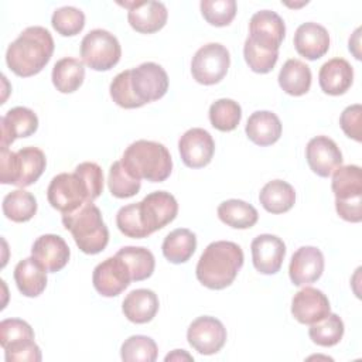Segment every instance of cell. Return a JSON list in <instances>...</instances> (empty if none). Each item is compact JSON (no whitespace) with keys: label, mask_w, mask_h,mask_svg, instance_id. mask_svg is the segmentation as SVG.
<instances>
[{"label":"cell","mask_w":362,"mask_h":362,"mask_svg":"<svg viewBox=\"0 0 362 362\" xmlns=\"http://www.w3.org/2000/svg\"><path fill=\"white\" fill-rule=\"evenodd\" d=\"M120 4L129 10V24L137 33L153 34L161 30L167 23L168 11L161 1H133Z\"/></svg>","instance_id":"cell-20"},{"label":"cell","mask_w":362,"mask_h":362,"mask_svg":"<svg viewBox=\"0 0 362 362\" xmlns=\"http://www.w3.org/2000/svg\"><path fill=\"white\" fill-rule=\"evenodd\" d=\"M136 211L140 223L148 236L175 219L178 204L170 192L154 191L146 195L140 202H136Z\"/></svg>","instance_id":"cell-12"},{"label":"cell","mask_w":362,"mask_h":362,"mask_svg":"<svg viewBox=\"0 0 362 362\" xmlns=\"http://www.w3.org/2000/svg\"><path fill=\"white\" fill-rule=\"evenodd\" d=\"M1 148H8V146L20 137H28L34 134L38 129L37 115L24 106H16L10 109L1 119Z\"/></svg>","instance_id":"cell-23"},{"label":"cell","mask_w":362,"mask_h":362,"mask_svg":"<svg viewBox=\"0 0 362 362\" xmlns=\"http://www.w3.org/2000/svg\"><path fill=\"white\" fill-rule=\"evenodd\" d=\"M0 345L7 362H40L41 351L34 342V331L20 318H7L0 322Z\"/></svg>","instance_id":"cell-7"},{"label":"cell","mask_w":362,"mask_h":362,"mask_svg":"<svg viewBox=\"0 0 362 362\" xmlns=\"http://www.w3.org/2000/svg\"><path fill=\"white\" fill-rule=\"evenodd\" d=\"M187 339L199 354L214 355L219 352L226 342V328L218 318L202 315L189 324Z\"/></svg>","instance_id":"cell-13"},{"label":"cell","mask_w":362,"mask_h":362,"mask_svg":"<svg viewBox=\"0 0 362 362\" xmlns=\"http://www.w3.org/2000/svg\"><path fill=\"white\" fill-rule=\"evenodd\" d=\"M129 75H130V69L122 71L120 74H117L112 83H110V96L113 99V102L124 109H136L140 107L139 103L136 102L132 89H130V83H129Z\"/></svg>","instance_id":"cell-43"},{"label":"cell","mask_w":362,"mask_h":362,"mask_svg":"<svg viewBox=\"0 0 362 362\" xmlns=\"http://www.w3.org/2000/svg\"><path fill=\"white\" fill-rule=\"evenodd\" d=\"M130 281V270L124 260L117 255L100 262L92 274L93 287L103 297L119 296L122 291H124V288L129 287Z\"/></svg>","instance_id":"cell-14"},{"label":"cell","mask_w":362,"mask_h":362,"mask_svg":"<svg viewBox=\"0 0 362 362\" xmlns=\"http://www.w3.org/2000/svg\"><path fill=\"white\" fill-rule=\"evenodd\" d=\"M259 201L267 212L284 214L293 208L296 202V191L288 182L273 180L260 189Z\"/></svg>","instance_id":"cell-29"},{"label":"cell","mask_w":362,"mask_h":362,"mask_svg":"<svg viewBox=\"0 0 362 362\" xmlns=\"http://www.w3.org/2000/svg\"><path fill=\"white\" fill-rule=\"evenodd\" d=\"M245 132L255 144L270 146L281 136V122L273 112L257 110L249 116Z\"/></svg>","instance_id":"cell-26"},{"label":"cell","mask_w":362,"mask_h":362,"mask_svg":"<svg viewBox=\"0 0 362 362\" xmlns=\"http://www.w3.org/2000/svg\"><path fill=\"white\" fill-rule=\"evenodd\" d=\"M242 266L243 252L240 246L229 240H216L202 252L195 273L202 286L222 290L233 283Z\"/></svg>","instance_id":"cell-2"},{"label":"cell","mask_w":362,"mask_h":362,"mask_svg":"<svg viewBox=\"0 0 362 362\" xmlns=\"http://www.w3.org/2000/svg\"><path fill=\"white\" fill-rule=\"evenodd\" d=\"M279 85L291 96H301L307 93L311 86L310 66L296 58L286 61L279 74Z\"/></svg>","instance_id":"cell-30"},{"label":"cell","mask_w":362,"mask_h":362,"mask_svg":"<svg viewBox=\"0 0 362 362\" xmlns=\"http://www.w3.org/2000/svg\"><path fill=\"white\" fill-rule=\"evenodd\" d=\"M31 256L51 273L64 269L69 260L71 250L64 238L52 233L37 238L31 247Z\"/></svg>","instance_id":"cell-22"},{"label":"cell","mask_w":362,"mask_h":362,"mask_svg":"<svg viewBox=\"0 0 362 362\" xmlns=\"http://www.w3.org/2000/svg\"><path fill=\"white\" fill-rule=\"evenodd\" d=\"M161 249L168 262L174 264L185 263L197 249V236L194 232L185 228L174 229L165 236Z\"/></svg>","instance_id":"cell-31"},{"label":"cell","mask_w":362,"mask_h":362,"mask_svg":"<svg viewBox=\"0 0 362 362\" xmlns=\"http://www.w3.org/2000/svg\"><path fill=\"white\" fill-rule=\"evenodd\" d=\"M242 119L240 105L232 99H218L209 107V122L219 132H232Z\"/></svg>","instance_id":"cell-36"},{"label":"cell","mask_w":362,"mask_h":362,"mask_svg":"<svg viewBox=\"0 0 362 362\" xmlns=\"http://www.w3.org/2000/svg\"><path fill=\"white\" fill-rule=\"evenodd\" d=\"M122 311L129 321L146 324L151 321L158 311V297L148 288L133 290L124 297Z\"/></svg>","instance_id":"cell-27"},{"label":"cell","mask_w":362,"mask_h":362,"mask_svg":"<svg viewBox=\"0 0 362 362\" xmlns=\"http://www.w3.org/2000/svg\"><path fill=\"white\" fill-rule=\"evenodd\" d=\"M3 214L13 222H27L37 212L35 197L24 189L8 192L3 199Z\"/></svg>","instance_id":"cell-35"},{"label":"cell","mask_w":362,"mask_h":362,"mask_svg":"<svg viewBox=\"0 0 362 362\" xmlns=\"http://www.w3.org/2000/svg\"><path fill=\"white\" fill-rule=\"evenodd\" d=\"M107 185L109 191L116 198H130L134 197L141 187V181L136 177H133L123 163L115 161L109 168V177H107Z\"/></svg>","instance_id":"cell-37"},{"label":"cell","mask_w":362,"mask_h":362,"mask_svg":"<svg viewBox=\"0 0 362 362\" xmlns=\"http://www.w3.org/2000/svg\"><path fill=\"white\" fill-rule=\"evenodd\" d=\"M354 81V69L351 64L344 58H332L327 61L320 72L318 82L327 95L338 96L345 93Z\"/></svg>","instance_id":"cell-25"},{"label":"cell","mask_w":362,"mask_h":362,"mask_svg":"<svg viewBox=\"0 0 362 362\" xmlns=\"http://www.w3.org/2000/svg\"><path fill=\"white\" fill-rule=\"evenodd\" d=\"M331 313L327 296L314 287H304L291 300V314L300 324L311 325Z\"/></svg>","instance_id":"cell-19"},{"label":"cell","mask_w":362,"mask_h":362,"mask_svg":"<svg viewBox=\"0 0 362 362\" xmlns=\"http://www.w3.org/2000/svg\"><path fill=\"white\" fill-rule=\"evenodd\" d=\"M286 35L283 18L272 10H260L255 13L249 23V40L256 45L279 52L280 44Z\"/></svg>","instance_id":"cell-15"},{"label":"cell","mask_w":362,"mask_h":362,"mask_svg":"<svg viewBox=\"0 0 362 362\" xmlns=\"http://www.w3.org/2000/svg\"><path fill=\"white\" fill-rule=\"evenodd\" d=\"M120 161L133 177L151 182L165 181L173 170V160L167 147L151 140L132 143Z\"/></svg>","instance_id":"cell-3"},{"label":"cell","mask_w":362,"mask_h":362,"mask_svg":"<svg viewBox=\"0 0 362 362\" xmlns=\"http://www.w3.org/2000/svg\"><path fill=\"white\" fill-rule=\"evenodd\" d=\"M310 168L320 177H329L341 164L342 153L337 143L327 136L313 137L305 147Z\"/></svg>","instance_id":"cell-18"},{"label":"cell","mask_w":362,"mask_h":362,"mask_svg":"<svg viewBox=\"0 0 362 362\" xmlns=\"http://www.w3.org/2000/svg\"><path fill=\"white\" fill-rule=\"evenodd\" d=\"M45 165V154L37 147H23L16 153L1 148L0 182L13 184L20 188L28 187L41 177Z\"/></svg>","instance_id":"cell-5"},{"label":"cell","mask_w":362,"mask_h":362,"mask_svg":"<svg viewBox=\"0 0 362 362\" xmlns=\"http://www.w3.org/2000/svg\"><path fill=\"white\" fill-rule=\"evenodd\" d=\"M129 83L132 93L141 107L146 103L161 99L168 89V75L156 62H143L130 69Z\"/></svg>","instance_id":"cell-10"},{"label":"cell","mask_w":362,"mask_h":362,"mask_svg":"<svg viewBox=\"0 0 362 362\" xmlns=\"http://www.w3.org/2000/svg\"><path fill=\"white\" fill-rule=\"evenodd\" d=\"M182 359L192 361V356L189 354H187L184 349H175V351H173L171 354H168L165 356V362H168V361H182Z\"/></svg>","instance_id":"cell-46"},{"label":"cell","mask_w":362,"mask_h":362,"mask_svg":"<svg viewBox=\"0 0 362 362\" xmlns=\"http://www.w3.org/2000/svg\"><path fill=\"white\" fill-rule=\"evenodd\" d=\"M51 24L54 30L64 35V37H72L79 34L85 27V14L76 7L65 6L59 7L54 11Z\"/></svg>","instance_id":"cell-40"},{"label":"cell","mask_w":362,"mask_h":362,"mask_svg":"<svg viewBox=\"0 0 362 362\" xmlns=\"http://www.w3.org/2000/svg\"><path fill=\"white\" fill-rule=\"evenodd\" d=\"M230 65V57L226 47L218 42H209L201 47L191 61V74L198 83L215 85L221 82Z\"/></svg>","instance_id":"cell-11"},{"label":"cell","mask_w":362,"mask_h":362,"mask_svg":"<svg viewBox=\"0 0 362 362\" xmlns=\"http://www.w3.org/2000/svg\"><path fill=\"white\" fill-rule=\"evenodd\" d=\"M219 219L235 229L252 228L259 218L256 208L242 199H228L218 206Z\"/></svg>","instance_id":"cell-33"},{"label":"cell","mask_w":362,"mask_h":362,"mask_svg":"<svg viewBox=\"0 0 362 362\" xmlns=\"http://www.w3.org/2000/svg\"><path fill=\"white\" fill-rule=\"evenodd\" d=\"M332 192L338 215L348 222L362 221V173L358 165H339L332 173Z\"/></svg>","instance_id":"cell-6"},{"label":"cell","mask_w":362,"mask_h":362,"mask_svg":"<svg viewBox=\"0 0 362 362\" xmlns=\"http://www.w3.org/2000/svg\"><path fill=\"white\" fill-rule=\"evenodd\" d=\"M201 13L206 23L215 27H225L236 16L235 0H202Z\"/></svg>","instance_id":"cell-41"},{"label":"cell","mask_w":362,"mask_h":362,"mask_svg":"<svg viewBox=\"0 0 362 362\" xmlns=\"http://www.w3.org/2000/svg\"><path fill=\"white\" fill-rule=\"evenodd\" d=\"M250 249L253 266L259 273L274 274L280 270L286 256V245L279 236L259 235L252 240Z\"/></svg>","instance_id":"cell-17"},{"label":"cell","mask_w":362,"mask_h":362,"mask_svg":"<svg viewBox=\"0 0 362 362\" xmlns=\"http://www.w3.org/2000/svg\"><path fill=\"white\" fill-rule=\"evenodd\" d=\"M324 272V256L314 246H301L290 260L288 276L294 286H305L317 281Z\"/></svg>","instance_id":"cell-21"},{"label":"cell","mask_w":362,"mask_h":362,"mask_svg":"<svg viewBox=\"0 0 362 362\" xmlns=\"http://www.w3.org/2000/svg\"><path fill=\"white\" fill-rule=\"evenodd\" d=\"M311 341L320 346H334L344 335V322L337 314H328L318 322L311 324L308 329Z\"/></svg>","instance_id":"cell-38"},{"label":"cell","mask_w":362,"mask_h":362,"mask_svg":"<svg viewBox=\"0 0 362 362\" xmlns=\"http://www.w3.org/2000/svg\"><path fill=\"white\" fill-rule=\"evenodd\" d=\"M14 281L25 297H38L47 287V270L31 256L14 267Z\"/></svg>","instance_id":"cell-28"},{"label":"cell","mask_w":362,"mask_h":362,"mask_svg":"<svg viewBox=\"0 0 362 362\" xmlns=\"http://www.w3.org/2000/svg\"><path fill=\"white\" fill-rule=\"evenodd\" d=\"M361 123H362V107L359 103L351 105L344 109L339 117V126L344 133L354 139L355 141H361Z\"/></svg>","instance_id":"cell-45"},{"label":"cell","mask_w":362,"mask_h":362,"mask_svg":"<svg viewBox=\"0 0 362 362\" xmlns=\"http://www.w3.org/2000/svg\"><path fill=\"white\" fill-rule=\"evenodd\" d=\"M178 150L187 167L202 168L211 163L215 153V143L206 130L192 127L180 137Z\"/></svg>","instance_id":"cell-16"},{"label":"cell","mask_w":362,"mask_h":362,"mask_svg":"<svg viewBox=\"0 0 362 362\" xmlns=\"http://www.w3.org/2000/svg\"><path fill=\"white\" fill-rule=\"evenodd\" d=\"M296 51L305 59L315 61L327 54L329 48V34L321 24L308 21L301 24L294 34Z\"/></svg>","instance_id":"cell-24"},{"label":"cell","mask_w":362,"mask_h":362,"mask_svg":"<svg viewBox=\"0 0 362 362\" xmlns=\"http://www.w3.org/2000/svg\"><path fill=\"white\" fill-rule=\"evenodd\" d=\"M120 259L124 260L130 270L132 281H141L148 279L156 266L153 253L146 247L137 246H124L116 253Z\"/></svg>","instance_id":"cell-34"},{"label":"cell","mask_w":362,"mask_h":362,"mask_svg":"<svg viewBox=\"0 0 362 362\" xmlns=\"http://www.w3.org/2000/svg\"><path fill=\"white\" fill-rule=\"evenodd\" d=\"M52 83L61 93H72L82 85L85 79L83 62L65 57L55 62L52 68Z\"/></svg>","instance_id":"cell-32"},{"label":"cell","mask_w":362,"mask_h":362,"mask_svg":"<svg viewBox=\"0 0 362 362\" xmlns=\"http://www.w3.org/2000/svg\"><path fill=\"white\" fill-rule=\"evenodd\" d=\"M75 171L85 180L88 189H89V195H90V201L93 202L103 191V171L102 168L92 161H85L81 163L79 165H76Z\"/></svg>","instance_id":"cell-44"},{"label":"cell","mask_w":362,"mask_h":362,"mask_svg":"<svg viewBox=\"0 0 362 362\" xmlns=\"http://www.w3.org/2000/svg\"><path fill=\"white\" fill-rule=\"evenodd\" d=\"M62 223L83 253L96 255L107 246L109 230L100 209L93 202H86L74 212L62 214Z\"/></svg>","instance_id":"cell-4"},{"label":"cell","mask_w":362,"mask_h":362,"mask_svg":"<svg viewBox=\"0 0 362 362\" xmlns=\"http://www.w3.org/2000/svg\"><path fill=\"white\" fill-rule=\"evenodd\" d=\"M54 52L51 33L40 25L27 27L8 45L6 52L7 66L17 75L28 78L37 75L49 62Z\"/></svg>","instance_id":"cell-1"},{"label":"cell","mask_w":362,"mask_h":362,"mask_svg":"<svg viewBox=\"0 0 362 362\" xmlns=\"http://www.w3.org/2000/svg\"><path fill=\"white\" fill-rule=\"evenodd\" d=\"M122 57V47L117 38L102 28L89 31L81 42V58L90 69L109 71Z\"/></svg>","instance_id":"cell-8"},{"label":"cell","mask_w":362,"mask_h":362,"mask_svg":"<svg viewBox=\"0 0 362 362\" xmlns=\"http://www.w3.org/2000/svg\"><path fill=\"white\" fill-rule=\"evenodd\" d=\"M47 198L61 214L74 212L83 204L92 202L88 185L76 171L55 175L48 185Z\"/></svg>","instance_id":"cell-9"},{"label":"cell","mask_w":362,"mask_h":362,"mask_svg":"<svg viewBox=\"0 0 362 362\" xmlns=\"http://www.w3.org/2000/svg\"><path fill=\"white\" fill-rule=\"evenodd\" d=\"M243 55H245V61L249 65V68L257 74L270 72L279 59V52L264 49V48L256 45L255 42H252L249 38H246V41H245Z\"/></svg>","instance_id":"cell-42"},{"label":"cell","mask_w":362,"mask_h":362,"mask_svg":"<svg viewBox=\"0 0 362 362\" xmlns=\"http://www.w3.org/2000/svg\"><path fill=\"white\" fill-rule=\"evenodd\" d=\"M157 354V344L146 335H132L120 348V356L126 362H154Z\"/></svg>","instance_id":"cell-39"}]
</instances>
